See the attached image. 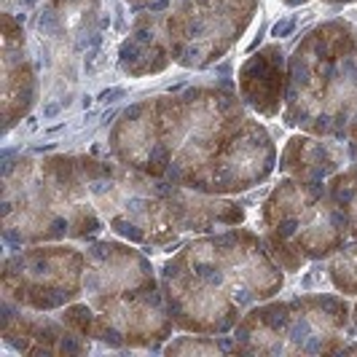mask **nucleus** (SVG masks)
<instances>
[{
  "mask_svg": "<svg viewBox=\"0 0 357 357\" xmlns=\"http://www.w3.org/2000/svg\"><path fill=\"white\" fill-rule=\"evenodd\" d=\"M59 107H62V105H56V102H49V105H43V119H54V116L59 113Z\"/></svg>",
  "mask_w": 357,
  "mask_h": 357,
  "instance_id": "obj_27",
  "label": "nucleus"
},
{
  "mask_svg": "<svg viewBox=\"0 0 357 357\" xmlns=\"http://www.w3.org/2000/svg\"><path fill=\"white\" fill-rule=\"evenodd\" d=\"M3 36H0V59H3V129L11 132L14 126L36 107L38 100V73L33 65V56L27 52V36H24V22L3 11Z\"/></svg>",
  "mask_w": 357,
  "mask_h": 357,
  "instance_id": "obj_14",
  "label": "nucleus"
},
{
  "mask_svg": "<svg viewBox=\"0 0 357 357\" xmlns=\"http://www.w3.org/2000/svg\"><path fill=\"white\" fill-rule=\"evenodd\" d=\"M129 3H135V6H143V3H153V0H129Z\"/></svg>",
  "mask_w": 357,
  "mask_h": 357,
  "instance_id": "obj_29",
  "label": "nucleus"
},
{
  "mask_svg": "<svg viewBox=\"0 0 357 357\" xmlns=\"http://www.w3.org/2000/svg\"><path fill=\"white\" fill-rule=\"evenodd\" d=\"M357 161V143L349 137H317V135H290L280 153V175L309 180H331L336 172Z\"/></svg>",
  "mask_w": 357,
  "mask_h": 357,
  "instance_id": "obj_17",
  "label": "nucleus"
},
{
  "mask_svg": "<svg viewBox=\"0 0 357 357\" xmlns=\"http://www.w3.org/2000/svg\"><path fill=\"white\" fill-rule=\"evenodd\" d=\"M105 229L78 156H19L3 167V239L8 248L94 239Z\"/></svg>",
  "mask_w": 357,
  "mask_h": 357,
  "instance_id": "obj_3",
  "label": "nucleus"
},
{
  "mask_svg": "<svg viewBox=\"0 0 357 357\" xmlns=\"http://www.w3.org/2000/svg\"><path fill=\"white\" fill-rule=\"evenodd\" d=\"M277 161L280 153L266 124L248 116L226 140V145L210 159V164L188 180L185 188L213 197H236L266 183Z\"/></svg>",
  "mask_w": 357,
  "mask_h": 357,
  "instance_id": "obj_11",
  "label": "nucleus"
},
{
  "mask_svg": "<svg viewBox=\"0 0 357 357\" xmlns=\"http://www.w3.org/2000/svg\"><path fill=\"white\" fill-rule=\"evenodd\" d=\"M81 169L91 202L116 236L145 252H172L180 239L169 223V183L145 175L121 161L81 153Z\"/></svg>",
  "mask_w": 357,
  "mask_h": 357,
  "instance_id": "obj_7",
  "label": "nucleus"
},
{
  "mask_svg": "<svg viewBox=\"0 0 357 357\" xmlns=\"http://www.w3.org/2000/svg\"><path fill=\"white\" fill-rule=\"evenodd\" d=\"M126 94H129V89H126V86H113V89L102 91L97 100H100V102H116L119 97H126Z\"/></svg>",
  "mask_w": 357,
  "mask_h": 357,
  "instance_id": "obj_24",
  "label": "nucleus"
},
{
  "mask_svg": "<svg viewBox=\"0 0 357 357\" xmlns=\"http://www.w3.org/2000/svg\"><path fill=\"white\" fill-rule=\"evenodd\" d=\"M325 282H328V271H325V266H312L309 271H304L301 287H304V293H314V290H322ZM328 285H331V282H328Z\"/></svg>",
  "mask_w": 357,
  "mask_h": 357,
  "instance_id": "obj_22",
  "label": "nucleus"
},
{
  "mask_svg": "<svg viewBox=\"0 0 357 357\" xmlns=\"http://www.w3.org/2000/svg\"><path fill=\"white\" fill-rule=\"evenodd\" d=\"M352 328H355V339H357V301L352 306Z\"/></svg>",
  "mask_w": 357,
  "mask_h": 357,
  "instance_id": "obj_28",
  "label": "nucleus"
},
{
  "mask_svg": "<svg viewBox=\"0 0 357 357\" xmlns=\"http://www.w3.org/2000/svg\"><path fill=\"white\" fill-rule=\"evenodd\" d=\"M159 285L178 331L223 336L252 306L282 293L285 271L261 234L234 226L180 245L164 261Z\"/></svg>",
  "mask_w": 357,
  "mask_h": 357,
  "instance_id": "obj_1",
  "label": "nucleus"
},
{
  "mask_svg": "<svg viewBox=\"0 0 357 357\" xmlns=\"http://www.w3.org/2000/svg\"><path fill=\"white\" fill-rule=\"evenodd\" d=\"M261 0H172L167 33L175 65L204 70L245 36Z\"/></svg>",
  "mask_w": 357,
  "mask_h": 357,
  "instance_id": "obj_9",
  "label": "nucleus"
},
{
  "mask_svg": "<svg viewBox=\"0 0 357 357\" xmlns=\"http://www.w3.org/2000/svg\"><path fill=\"white\" fill-rule=\"evenodd\" d=\"M296 27H298V14H285V17L271 27V38L282 40V38L293 36V33H296Z\"/></svg>",
  "mask_w": 357,
  "mask_h": 357,
  "instance_id": "obj_23",
  "label": "nucleus"
},
{
  "mask_svg": "<svg viewBox=\"0 0 357 357\" xmlns=\"http://www.w3.org/2000/svg\"><path fill=\"white\" fill-rule=\"evenodd\" d=\"M261 236L285 274H298L309 261H325L349 242V229L328 180L282 175L261 204Z\"/></svg>",
  "mask_w": 357,
  "mask_h": 357,
  "instance_id": "obj_6",
  "label": "nucleus"
},
{
  "mask_svg": "<svg viewBox=\"0 0 357 357\" xmlns=\"http://www.w3.org/2000/svg\"><path fill=\"white\" fill-rule=\"evenodd\" d=\"M231 86H191L121 110L107 135L116 161L167 183L188 185L248 119Z\"/></svg>",
  "mask_w": 357,
  "mask_h": 357,
  "instance_id": "obj_2",
  "label": "nucleus"
},
{
  "mask_svg": "<svg viewBox=\"0 0 357 357\" xmlns=\"http://www.w3.org/2000/svg\"><path fill=\"white\" fill-rule=\"evenodd\" d=\"M172 0H156L137 6V17L132 22L129 36L119 46V70L129 78L159 75L175 65L167 33V14Z\"/></svg>",
  "mask_w": 357,
  "mask_h": 357,
  "instance_id": "obj_15",
  "label": "nucleus"
},
{
  "mask_svg": "<svg viewBox=\"0 0 357 357\" xmlns=\"http://www.w3.org/2000/svg\"><path fill=\"white\" fill-rule=\"evenodd\" d=\"M161 352L169 357H220V355H234V339L231 336H213V333H185L169 339Z\"/></svg>",
  "mask_w": 357,
  "mask_h": 357,
  "instance_id": "obj_19",
  "label": "nucleus"
},
{
  "mask_svg": "<svg viewBox=\"0 0 357 357\" xmlns=\"http://www.w3.org/2000/svg\"><path fill=\"white\" fill-rule=\"evenodd\" d=\"M355 143H357V137H355Z\"/></svg>",
  "mask_w": 357,
  "mask_h": 357,
  "instance_id": "obj_30",
  "label": "nucleus"
},
{
  "mask_svg": "<svg viewBox=\"0 0 357 357\" xmlns=\"http://www.w3.org/2000/svg\"><path fill=\"white\" fill-rule=\"evenodd\" d=\"M328 271V282L331 287L347 296V298H357V239H349L347 245H341L325 264Z\"/></svg>",
  "mask_w": 357,
  "mask_h": 357,
  "instance_id": "obj_20",
  "label": "nucleus"
},
{
  "mask_svg": "<svg viewBox=\"0 0 357 357\" xmlns=\"http://www.w3.org/2000/svg\"><path fill=\"white\" fill-rule=\"evenodd\" d=\"M89 304L94 309V341L110 349L161 352L172 331H178L161 287L91 298Z\"/></svg>",
  "mask_w": 357,
  "mask_h": 357,
  "instance_id": "obj_10",
  "label": "nucleus"
},
{
  "mask_svg": "<svg viewBox=\"0 0 357 357\" xmlns=\"http://www.w3.org/2000/svg\"><path fill=\"white\" fill-rule=\"evenodd\" d=\"M86 250L75 245H27L3 258L0 290L27 309L54 312L84 296Z\"/></svg>",
  "mask_w": 357,
  "mask_h": 357,
  "instance_id": "obj_8",
  "label": "nucleus"
},
{
  "mask_svg": "<svg viewBox=\"0 0 357 357\" xmlns=\"http://www.w3.org/2000/svg\"><path fill=\"white\" fill-rule=\"evenodd\" d=\"M355 328L347 296L304 293L264 301L231 331L234 355H339Z\"/></svg>",
  "mask_w": 357,
  "mask_h": 357,
  "instance_id": "obj_5",
  "label": "nucleus"
},
{
  "mask_svg": "<svg viewBox=\"0 0 357 357\" xmlns=\"http://www.w3.org/2000/svg\"><path fill=\"white\" fill-rule=\"evenodd\" d=\"M287 8H301L306 3H312V0H282ZM322 3H328V6H349V3H357V0H322Z\"/></svg>",
  "mask_w": 357,
  "mask_h": 357,
  "instance_id": "obj_25",
  "label": "nucleus"
},
{
  "mask_svg": "<svg viewBox=\"0 0 357 357\" xmlns=\"http://www.w3.org/2000/svg\"><path fill=\"white\" fill-rule=\"evenodd\" d=\"M0 336L3 344L17 355H89L91 341L70 331L65 320L54 312L27 309L11 298L0 301Z\"/></svg>",
  "mask_w": 357,
  "mask_h": 357,
  "instance_id": "obj_12",
  "label": "nucleus"
},
{
  "mask_svg": "<svg viewBox=\"0 0 357 357\" xmlns=\"http://www.w3.org/2000/svg\"><path fill=\"white\" fill-rule=\"evenodd\" d=\"M38 0H3V11H11L14 14V8H33Z\"/></svg>",
  "mask_w": 357,
  "mask_h": 357,
  "instance_id": "obj_26",
  "label": "nucleus"
},
{
  "mask_svg": "<svg viewBox=\"0 0 357 357\" xmlns=\"http://www.w3.org/2000/svg\"><path fill=\"white\" fill-rule=\"evenodd\" d=\"M159 277L151 266L148 255L132 245L116 239H94L86 245V274H84V296L105 298L129 290H156Z\"/></svg>",
  "mask_w": 357,
  "mask_h": 357,
  "instance_id": "obj_13",
  "label": "nucleus"
},
{
  "mask_svg": "<svg viewBox=\"0 0 357 357\" xmlns=\"http://www.w3.org/2000/svg\"><path fill=\"white\" fill-rule=\"evenodd\" d=\"M328 191L347 220L349 239H357V161L328 180Z\"/></svg>",
  "mask_w": 357,
  "mask_h": 357,
  "instance_id": "obj_21",
  "label": "nucleus"
},
{
  "mask_svg": "<svg viewBox=\"0 0 357 357\" xmlns=\"http://www.w3.org/2000/svg\"><path fill=\"white\" fill-rule=\"evenodd\" d=\"M100 3L102 0H49L36 17L38 38L70 46L73 52L89 49L91 36L102 33ZM91 43H100V38Z\"/></svg>",
  "mask_w": 357,
  "mask_h": 357,
  "instance_id": "obj_18",
  "label": "nucleus"
},
{
  "mask_svg": "<svg viewBox=\"0 0 357 357\" xmlns=\"http://www.w3.org/2000/svg\"><path fill=\"white\" fill-rule=\"evenodd\" d=\"M236 91L242 102L264 119H277L282 113L287 94V62L280 43H266L242 62Z\"/></svg>",
  "mask_w": 357,
  "mask_h": 357,
  "instance_id": "obj_16",
  "label": "nucleus"
},
{
  "mask_svg": "<svg viewBox=\"0 0 357 357\" xmlns=\"http://www.w3.org/2000/svg\"><path fill=\"white\" fill-rule=\"evenodd\" d=\"M282 124L317 137H357V27L314 24L287 56Z\"/></svg>",
  "mask_w": 357,
  "mask_h": 357,
  "instance_id": "obj_4",
  "label": "nucleus"
}]
</instances>
